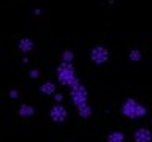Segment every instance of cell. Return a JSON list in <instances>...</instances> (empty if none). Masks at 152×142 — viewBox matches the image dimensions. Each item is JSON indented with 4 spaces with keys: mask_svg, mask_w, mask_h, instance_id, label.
Masks as SVG:
<instances>
[{
    "mask_svg": "<svg viewBox=\"0 0 152 142\" xmlns=\"http://www.w3.org/2000/svg\"><path fill=\"white\" fill-rule=\"evenodd\" d=\"M78 112H79L81 117H89V115H90V107H89V104L79 106V107H78Z\"/></svg>",
    "mask_w": 152,
    "mask_h": 142,
    "instance_id": "cell-8",
    "label": "cell"
},
{
    "mask_svg": "<svg viewBox=\"0 0 152 142\" xmlns=\"http://www.w3.org/2000/svg\"><path fill=\"white\" fill-rule=\"evenodd\" d=\"M57 74H59V80H60V82L65 84V85H70V87H73L75 84L79 82L78 78H76V74H75L73 66H71L70 63H66V62H64V63L59 66Z\"/></svg>",
    "mask_w": 152,
    "mask_h": 142,
    "instance_id": "cell-1",
    "label": "cell"
},
{
    "mask_svg": "<svg viewBox=\"0 0 152 142\" xmlns=\"http://www.w3.org/2000/svg\"><path fill=\"white\" fill-rule=\"evenodd\" d=\"M51 117L54 118L56 122H64L65 117H66V111L64 109V106L56 104V106L52 107V111H51Z\"/></svg>",
    "mask_w": 152,
    "mask_h": 142,
    "instance_id": "cell-5",
    "label": "cell"
},
{
    "mask_svg": "<svg viewBox=\"0 0 152 142\" xmlns=\"http://www.w3.org/2000/svg\"><path fill=\"white\" fill-rule=\"evenodd\" d=\"M41 90H43L45 93H49V95H51V93H54L56 87H54V84H51V82H46V84L41 87Z\"/></svg>",
    "mask_w": 152,
    "mask_h": 142,
    "instance_id": "cell-9",
    "label": "cell"
},
{
    "mask_svg": "<svg viewBox=\"0 0 152 142\" xmlns=\"http://www.w3.org/2000/svg\"><path fill=\"white\" fill-rule=\"evenodd\" d=\"M122 114L130 118H136V117H142L146 114V107L140 104L135 99H127L122 106Z\"/></svg>",
    "mask_w": 152,
    "mask_h": 142,
    "instance_id": "cell-2",
    "label": "cell"
},
{
    "mask_svg": "<svg viewBox=\"0 0 152 142\" xmlns=\"http://www.w3.org/2000/svg\"><path fill=\"white\" fill-rule=\"evenodd\" d=\"M108 49L106 47H103V46H95L92 52H90V59H92L95 63H104V62L108 60Z\"/></svg>",
    "mask_w": 152,
    "mask_h": 142,
    "instance_id": "cell-4",
    "label": "cell"
},
{
    "mask_svg": "<svg viewBox=\"0 0 152 142\" xmlns=\"http://www.w3.org/2000/svg\"><path fill=\"white\" fill-rule=\"evenodd\" d=\"M21 47H22V49H27V51H28V49L32 47V46H30V41H28V40H22V41H21Z\"/></svg>",
    "mask_w": 152,
    "mask_h": 142,
    "instance_id": "cell-12",
    "label": "cell"
},
{
    "mask_svg": "<svg viewBox=\"0 0 152 142\" xmlns=\"http://www.w3.org/2000/svg\"><path fill=\"white\" fill-rule=\"evenodd\" d=\"M151 131L147 128H140L135 131V141L136 142H149L151 141Z\"/></svg>",
    "mask_w": 152,
    "mask_h": 142,
    "instance_id": "cell-6",
    "label": "cell"
},
{
    "mask_svg": "<svg viewBox=\"0 0 152 142\" xmlns=\"http://www.w3.org/2000/svg\"><path fill=\"white\" fill-rule=\"evenodd\" d=\"M21 109H22V111H21L22 114H32V109L28 107V106H22Z\"/></svg>",
    "mask_w": 152,
    "mask_h": 142,
    "instance_id": "cell-13",
    "label": "cell"
},
{
    "mask_svg": "<svg viewBox=\"0 0 152 142\" xmlns=\"http://www.w3.org/2000/svg\"><path fill=\"white\" fill-rule=\"evenodd\" d=\"M124 139H125V137H124V134L119 131H114L108 136V142H124Z\"/></svg>",
    "mask_w": 152,
    "mask_h": 142,
    "instance_id": "cell-7",
    "label": "cell"
},
{
    "mask_svg": "<svg viewBox=\"0 0 152 142\" xmlns=\"http://www.w3.org/2000/svg\"><path fill=\"white\" fill-rule=\"evenodd\" d=\"M71 96H73V103L78 107L87 104V92H86V88L79 82L75 84L73 87H71Z\"/></svg>",
    "mask_w": 152,
    "mask_h": 142,
    "instance_id": "cell-3",
    "label": "cell"
},
{
    "mask_svg": "<svg viewBox=\"0 0 152 142\" xmlns=\"http://www.w3.org/2000/svg\"><path fill=\"white\" fill-rule=\"evenodd\" d=\"M130 60H133V62L141 60V52L138 51V49H133V51L130 52Z\"/></svg>",
    "mask_w": 152,
    "mask_h": 142,
    "instance_id": "cell-10",
    "label": "cell"
},
{
    "mask_svg": "<svg viewBox=\"0 0 152 142\" xmlns=\"http://www.w3.org/2000/svg\"><path fill=\"white\" fill-rule=\"evenodd\" d=\"M71 59H73V54H71L70 51H66V52H64V60L66 62V63H70V62H71Z\"/></svg>",
    "mask_w": 152,
    "mask_h": 142,
    "instance_id": "cell-11",
    "label": "cell"
}]
</instances>
